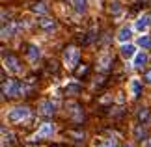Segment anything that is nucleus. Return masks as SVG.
Here are the masks:
<instances>
[{"label":"nucleus","instance_id":"1","mask_svg":"<svg viewBox=\"0 0 151 147\" xmlns=\"http://www.w3.org/2000/svg\"><path fill=\"white\" fill-rule=\"evenodd\" d=\"M63 60L67 62V65L75 67L78 63V60H80V50L77 49V47H69V49L63 52Z\"/></svg>","mask_w":151,"mask_h":147},{"label":"nucleus","instance_id":"2","mask_svg":"<svg viewBox=\"0 0 151 147\" xmlns=\"http://www.w3.org/2000/svg\"><path fill=\"white\" fill-rule=\"evenodd\" d=\"M28 115H30V108L28 106H15L8 114V119L9 121H21V119H24V117H28Z\"/></svg>","mask_w":151,"mask_h":147},{"label":"nucleus","instance_id":"3","mask_svg":"<svg viewBox=\"0 0 151 147\" xmlns=\"http://www.w3.org/2000/svg\"><path fill=\"white\" fill-rule=\"evenodd\" d=\"M4 62H6V65H8V69H11L13 73H19V71H21L19 60H17V56H15V54H8V56H4Z\"/></svg>","mask_w":151,"mask_h":147},{"label":"nucleus","instance_id":"4","mask_svg":"<svg viewBox=\"0 0 151 147\" xmlns=\"http://www.w3.org/2000/svg\"><path fill=\"white\" fill-rule=\"evenodd\" d=\"M39 28L45 32H52L56 28V21L50 19V17H43V19H39Z\"/></svg>","mask_w":151,"mask_h":147},{"label":"nucleus","instance_id":"5","mask_svg":"<svg viewBox=\"0 0 151 147\" xmlns=\"http://www.w3.org/2000/svg\"><path fill=\"white\" fill-rule=\"evenodd\" d=\"M52 131H54V127H52V123H45V125L41 127V131H37V140H41V138H47L49 134H52Z\"/></svg>","mask_w":151,"mask_h":147},{"label":"nucleus","instance_id":"6","mask_svg":"<svg viewBox=\"0 0 151 147\" xmlns=\"http://www.w3.org/2000/svg\"><path fill=\"white\" fill-rule=\"evenodd\" d=\"M41 112H43L45 115H52L56 112V106L50 101H45V103H41Z\"/></svg>","mask_w":151,"mask_h":147},{"label":"nucleus","instance_id":"7","mask_svg":"<svg viewBox=\"0 0 151 147\" xmlns=\"http://www.w3.org/2000/svg\"><path fill=\"white\" fill-rule=\"evenodd\" d=\"M26 54H28V58H30L32 62H36L37 58H39V54H41V52H39V49H37V47L30 45V47H28V49H26Z\"/></svg>","mask_w":151,"mask_h":147},{"label":"nucleus","instance_id":"8","mask_svg":"<svg viewBox=\"0 0 151 147\" xmlns=\"http://www.w3.org/2000/svg\"><path fill=\"white\" fill-rule=\"evenodd\" d=\"M121 56H123V58H131L132 54H134V52H136V49H134V45H123V47H121Z\"/></svg>","mask_w":151,"mask_h":147},{"label":"nucleus","instance_id":"9","mask_svg":"<svg viewBox=\"0 0 151 147\" xmlns=\"http://www.w3.org/2000/svg\"><path fill=\"white\" fill-rule=\"evenodd\" d=\"M134 138H136V140H147V131H146V127L138 125V127L134 128Z\"/></svg>","mask_w":151,"mask_h":147},{"label":"nucleus","instance_id":"10","mask_svg":"<svg viewBox=\"0 0 151 147\" xmlns=\"http://www.w3.org/2000/svg\"><path fill=\"white\" fill-rule=\"evenodd\" d=\"M136 117H138V121H140V123H146V121L149 119V117H151V112H149V108H142V110H138Z\"/></svg>","mask_w":151,"mask_h":147},{"label":"nucleus","instance_id":"11","mask_svg":"<svg viewBox=\"0 0 151 147\" xmlns=\"http://www.w3.org/2000/svg\"><path fill=\"white\" fill-rule=\"evenodd\" d=\"M149 26V17L147 15H144V17H140V19L136 21V30H146V28Z\"/></svg>","mask_w":151,"mask_h":147},{"label":"nucleus","instance_id":"12","mask_svg":"<svg viewBox=\"0 0 151 147\" xmlns=\"http://www.w3.org/2000/svg\"><path fill=\"white\" fill-rule=\"evenodd\" d=\"M47 6H45L43 2H36V4H32V11H34V13H41V15H45V13H47Z\"/></svg>","mask_w":151,"mask_h":147},{"label":"nucleus","instance_id":"13","mask_svg":"<svg viewBox=\"0 0 151 147\" xmlns=\"http://www.w3.org/2000/svg\"><path fill=\"white\" fill-rule=\"evenodd\" d=\"M108 11H110L112 15H119V13H121V4L118 2V0L110 2V4H108Z\"/></svg>","mask_w":151,"mask_h":147},{"label":"nucleus","instance_id":"14","mask_svg":"<svg viewBox=\"0 0 151 147\" xmlns=\"http://www.w3.org/2000/svg\"><path fill=\"white\" fill-rule=\"evenodd\" d=\"M146 62H147V54H146V52H140V54L134 58V65L136 67H144V65H146Z\"/></svg>","mask_w":151,"mask_h":147},{"label":"nucleus","instance_id":"15","mask_svg":"<svg viewBox=\"0 0 151 147\" xmlns=\"http://www.w3.org/2000/svg\"><path fill=\"white\" fill-rule=\"evenodd\" d=\"M129 37H131V28H129V26L121 28V30L118 32V39H119V41H127Z\"/></svg>","mask_w":151,"mask_h":147},{"label":"nucleus","instance_id":"16","mask_svg":"<svg viewBox=\"0 0 151 147\" xmlns=\"http://www.w3.org/2000/svg\"><path fill=\"white\" fill-rule=\"evenodd\" d=\"M131 87H132V93H134V97H138L142 93V84L138 80H132V84H131Z\"/></svg>","mask_w":151,"mask_h":147},{"label":"nucleus","instance_id":"17","mask_svg":"<svg viewBox=\"0 0 151 147\" xmlns=\"http://www.w3.org/2000/svg\"><path fill=\"white\" fill-rule=\"evenodd\" d=\"M65 91H67V93H73V95H77V93H80V86H78V84H67V86H65Z\"/></svg>","mask_w":151,"mask_h":147},{"label":"nucleus","instance_id":"18","mask_svg":"<svg viewBox=\"0 0 151 147\" xmlns=\"http://www.w3.org/2000/svg\"><path fill=\"white\" fill-rule=\"evenodd\" d=\"M75 9H77L78 13L86 11V0H75Z\"/></svg>","mask_w":151,"mask_h":147},{"label":"nucleus","instance_id":"19","mask_svg":"<svg viewBox=\"0 0 151 147\" xmlns=\"http://www.w3.org/2000/svg\"><path fill=\"white\" fill-rule=\"evenodd\" d=\"M138 45L144 47V49H149L151 47V37H140L138 39Z\"/></svg>","mask_w":151,"mask_h":147},{"label":"nucleus","instance_id":"20","mask_svg":"<svg viewBox=\"0 0 151 147\" xmlns=\"http://www.w3.org/2000/svg\"><path fill=\"white\" fill-rule=\"evenodd\" d=\"M88 65H80V67H77V71H75V75H77V76H82V75H86V73H88Z\"/></svg>","mask_w":151,"mask_h":147},{"label":"nucleus","instance_id":"21","mask_svg":"<svg viewBox=\"0 0 151 147\" xmlns=\"http://www.w3.org/2000/svg\"><path fill=\"white\" fill-rule=\"evenodd\" d=\"M47 71H49V73H50V71H52V73H56V71H58V63H56L54 60L47 63Z\"/></svg>","mask_w":151,"mask_h":147},{"label":"nucleus","instance_id":"22","mask_svg":"<svg viewBox=\"0 0 151 147\" xmlns=\"http://www.w3.org/2000/svg\"><path fill=\"white\" fill-rule=\"evenodd\" d=\"M144 80H146L147 84H151V69H147V71L144 73Z\"/></svg>","mask_w":151,"mask_h":147},{"label":"nucleus","instance_id":"23","mask_svg":"<svg viewBox=\"0 0 151 147\" xmlns=\"http://www.w3.org/2000/svg\"><path fill=\"white\" fill-rule=\"evenodd\" d=\"M147 143H149V147H151V140H149V142H147Z\"/></svg>","mask_w":151,"mask_h":147},{"label":"nucleus","instance_id":"24","mask_svg":"<svg viewBox=\"0 0 151 147\" xmlns=\"http://www.w3.org/2000/svg\"><path fill=\"white\" fill-rule=\"evenodd\" d=\"M108 147H114V143H112V145H108Z\"/></svg>","mask_w":151,"mask_h":147},{"label":"nucleus","instance_id":"25","mask_svg":"<svg viewBox=\"0 0 151 147\" xmlns=\"http://www.w3.org/2000/svg\"><path fill=\"white\" fill-rule=\"evenodd\" d=\"M123 147H131V145H123Z\"/></svg>","mask_w":151,"mask_h":147},{"label":"nucleus","instance_id":"26","mask_svg":"<svg viewBox=\"0 0 151 147\" xmlns=\"http://www.w3.org/2000/svg\"><path fill=\"white\" fill-rule=\"evenodd\" d=\"M142 2H144V0H142Z\"/></svg>","mask_w":151,"mask_h":147}]
</instances>
